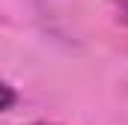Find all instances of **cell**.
<instances>
[{
    "instance_id": "cell-1",
    "label": "cell",
    "mask_w": 128,
    "mask_h": 125,
    "mask_svg": "<svg viewBox=\"0 0 128 125\" xmlns=\"http://www.w3.org/2000/svg\"><path fill=\"white\" fill-rule=\"evenodd\" d=\"M18 101V95H15V90L6 84V80H0V110H9L12 104Z\"/></svg>"
},
{
    "instance_id": "cell-2",
    "label": "cell",
    "mask_w": 128,
    "mask_h": 125,
    "mask_svg": "<svg viewBox=\"0 0 128 125\" xmlns=\"http://www.w3.org/2000/svg\"><path fill=\"white\" fill-rule=\"evenodd\" d=\"M33 125H51V122H33Z\"/></svg>"
}]
</instances>
